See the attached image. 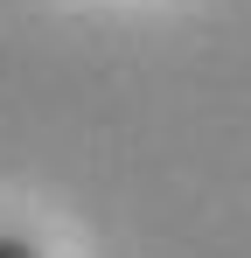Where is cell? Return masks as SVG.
I'll use <instances>...</instances> for the list:
<instances>
[{"label": "cell", "instance_id": "obj_1", "mask_svg": "<svg viewBox=\"0 0 251 258\" xmlns=\"http://www.w3.org/2000/svg\"><path fill=\"white\" fill-rule=\"evenodd\" d=\"M0 258H42V251L28 244V237H0Z\"/></svg>", "mask_w": 251, "mask_h": 258}]
</instances>
